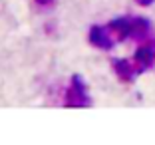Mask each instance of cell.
<instances>
[{"mask_svg": "<svg viewBox=\"0 0 155 145\" xmlns=\"http://www.w3.org/2000/svg\"><path fill=\"white\" fill-rule=\"evenodd\" d=\"M110 28L117 42L125 40V38L145 40L147 34H149V20L141 18V16H121V18L111 20Z\"/></svg>", "mask_w": 155, "mask_h": 145, "instance_id": "obj_1", "label": "cell"}, {"mask_svg": "<svg viewBox=\"0 0 155 145\" xmlns=\"http://www.w3.org/2000/svg\"><path fill=\"white\" fill-rule=\"evenodd\" d=\"M64 101V105H68V107H90L91 105V97L87 95L86 84L80 76H72Z\"/></svg>", "mask_w": 155, "mask_h": 145, "instance_id": "obj_2", "label": "cell"}, {"mask_svg": "<svg viewBox=\"0 0 155 145\" xmlns=\"http://www.w3.org/2000/svg\"><path fill=\"white\" fill-rule=\"evenodd\" d=\"M87 40H90L91 46H96V48H100V50H111L115 46V36L114 32H111L110 24L107 26H100V24H96V26L90 28V34H87Z\"/></svg>", "mask_w": 155, "mask_h": 145, "instance_id": "obj_3", "label": "cell"}, {"mask_svg": "<svg viewBox=\"0 0 155 145\" xmlns=\"http://www.w3.org/2000/svg\"><path fill=\"white\" fill-rule=\"evenodd\" d=\"M133 62H135L139 74L149 70L155 62V42H149V44H143L135 50V56H133Z\"/></svg>", "mask_w": 155, "mask_h": 145, "instance_id": "obj_4", "label": "cell"}, {"mask_svg": "<svg viewBox=\"0 0 155 145\" xmlns=\"http://www.w3.org/2000/svg\"><path fill=\"white\" fill-rule=\"evenodd\" d=\"M111 68L121 82H133L135 76L139 74L135 62H131V60H111Z\"/></svg>", "mask_w": 155, "mask_h": 145, "instance_id": "obj_5", "label": "cell"}, {"mask_svg": "<svg viewBox=\"0 0 155 145\" xmlns=\"http://www.w3.org/2000/svg\"><path fill=\"white\" fill-rule=\"evenodd\" d=\"M38 6H42V8H48V6H52L56 2V0H34Z\"/></svg>", "mask_w": 155, "mask_h": 145, "instance_id": "obj_6", "label": "cell"}, {"mask_svg": "<svg viewBox=\"0 0 155 145\" xmlns=\"http://www.w3.org/2000/svg\"><path fill=\"white\" fill-rule=\"evenodd\" d=\"M135 2H137L139 6H151V4L155 2V0H135Z\"/></svg>", "mask_w": 155, "mask_h": 145, "instance_id": "obj_7", "label": "cell"}]
</instances>
